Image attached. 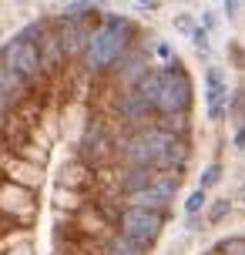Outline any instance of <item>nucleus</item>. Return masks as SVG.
I'll return each mask as SVG.
<instances>
[{"label": "nucleus", "mask_w": 245, "mask_h": 255, "mask_svg": "<svg viewBox=\"0 0 245 255\" xmlns=\"http://www.w3.org/2000/svg\"><path fill=\"white\" fill-rule=\"evenodd\" d=\"M195 161L168 40L71 0L0 40V255H155Z\"/></svg>", "instance_id": "obj_1"}, {"label": "nucleus", "mask_w": 245, "mask_h": 255, "mask_svg": "<svg viewBox=\"0 0 245 255\" xmlns=\"http://www.w3.org/2000/svg\"><path fill=\"white\" fill-rule=\"evenodd\" d=\"M205 101H208V108H215V104H229V84H225L222 67H215V64L205 71Z\"/></svg>", "instance_id": "obj_2"}, {"label": "nucleus", "mask_w": 245, "mask_h": 255, "mask_svg": "<svg viewBox=\"0 0 245 255\" xmlns=\"http://www.w3.org/2000/svg\"><path fill=\"white\" fill-rule=\"evenodd\" d=\"M205 202H208V191L205 188H195L188 198H185V215H198L202 208H205Z\"/></svg>", "instance_id": "obj_3"}, {"label": "nucleus", "mask_w": 245, "mask_h": 255, "mask_svg": "<svg viewBox=\"0 0 245 255\" xmlns=\"http://www.w3.org/2000/svg\"><path fill=\"white\" fill-rule=\"evenodd\" d=\"M171 27H175V34H181V37H188V34H192L195 27H198V20H195L192 13H175V20H171Z\"/></svg>", "instance_id": "obj_4"}, {"label": "nucleus", "mask_w": 245, "mask_h": 255, "mask_svg": "<svg viewBox=\"0 0 245 255\" xmlns=\"http://www.w3.org/2000/svg\"><path fill=\"white\" fill-rule=\"evenodd\" d=\"M219 178H222V165H208L205 171H202V181H198V188H215L219 185Z\"/></svg>", "instance_id": "obj_5"}, {"label": "nucleus", "mask_w": 245, "mask_h": 255, "mask_svg": "<svg viewBox=\"0 0 245 255\" xmlns=\"http://www.w3.org/2000/svg\"><path fill=\"white\" fill-rule=\"evenodd\" d=\"M229 212H232V202H229V198H219V202L208 208V222L215 225V222H222V218L229 215Z\"/></svg>", "instance_id": "obj_6"}, {"label": "nucleus", "mask_w": 245, "mask_h": 255, "mask_svg": "<svg viewBox=\"0 0 245 255\" xmlns=\"http://www.w3.org/2000/svg\"><path fill=\"white\" fill-rule=\"evenodd\" d=\"M188 37H192L195 51H198V54H202V57H205V54H208V30H205V27H202V24H198V27H195V30H192V34H188Z\"/></svg>", "instance_id": "obj_7"}, {"label": "nucleus", "mask_w": 245, "mask_h": 255, "mask_svg": "<svg viewBox=\"0 0 245 255\" xmlns=\"http://www.w3.org/2000/svg\"><path fill=\"white\" fill-rule=\"evenodd\" d=\"M235 148H239V151H245V121L235 128Z\"/></svg>", "instance_id": "obj_8"}, {"label": "nucleus", "mask_w": 245, "mask_h": 255, "mask_svg": "<svg viewBox=\"0 0 245 255\" xmlns=\"http://www.w3.org/2000/svg\"><path fill=\"white\" fill-rule=\"evenodd\" d=\"M222 7H225V13H229V17H235V13H239V7H242V0H222Z\"/></svg>", "instance_id": "obj_9"}, {"label": "nucleus", "mask_w": 245, "mask_h": 255, "mask_svg": "<svg viewBox=\"0 0 245 255\" xmlns=\"http://www.w3.org/2000/svg\"><path fill=\"white\" fill-rule=\"evenodd\" d=\"M138 7H141V10H158L161 0H138Z\"/></svg>", "instance_id": "obj_10"}, {"label": "nucleus", "mask_w": 245, "mask_h": 255, "mask_svg": "<svg viewBox=\"0 0 245 255\" xmlns=\"http://www.w3.org/2000/svg\"><path fill=\"white\" fill-rule=\"evenodd\" d=\"M202 27L212 30V27H215V13H205V17H202Z\"/></svg>", "instance_id": "obj_11"}]
</instances>
